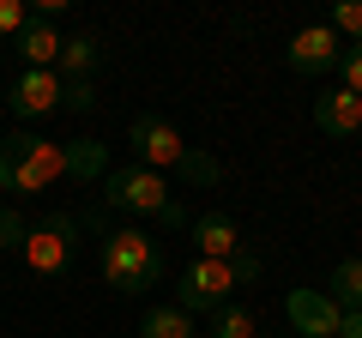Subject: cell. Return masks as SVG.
<instances>
[{"label": "cell", "instance_id": "cell-5", "mask_svg": "<svg viewBox=\"0 0 362 338\" xmlns=\"http://www.w3.org/2000/svg\"><path fill=\"white\" fill-rule=\"evenodd\" d=\"M73 230H78V223L66 218V211L42 218L37 230L25 235V260H30V272H42V278H61L66 266H73Z\"/></svg>", "mask_w": 362, "mask_h": 338}, {"label": "cell", "instance_id": "cell-6", "mask_svg": "<svg viewBox=\"0 0 362 338\" xmlns=\"http://www.w3.org/2000/svg\"><path fill=\"white\" fill-rule=\"evenodd\" d=\"M284 314L302 338H332L338 332V302L326 290H290L284 296Z\"/></svg>", "mask_w": 362, "mask_h": 338}, {"label": "cell", "instance_id": "cell-12", "mask_svg": "<svg viewBox=\"0 0 362 338\" xmlns=\"http://www.w3.org/2000/svg\"><path fill=\"white\" fill-rule=\"evenodd\" d=\"M13 49L25 54V61L37 66V73H54V61H61V30H54V25H42V18H30V25L13 37Z\"/></svg>", "mask_w": 362, "mask_h": 338}, {"label": "cell", "instance_id": "cell-24", "mask_svg": "<svg viewBox=\"0 0 362 338\" xmlns=\"http://www.w3.org/2000/svg\"><path fill=\"white\" fill-rule=\"evenodd\" d=\"M25 235H30V230H25V218H18L13 206H0V247H13V242L25 247Z\"/></svg>", "mask_w": 362, "mask_h": 338}, {"label": "cell", "instance_id": "cell-8", "mask_svg": "<svg viewBox=\"0 0 362 338\" xmlns=\"http://www.w3.org/2000/svg\"><path fill=\"white\" fill-rule=\"evenodd\" d=\"M338 54H344V42L332 37V25H302L290 37V66L296 73H332Z\"/></svg>", "mask_w": 362, "mask_h": 338}, {"label": "cell", "instance_id": "cell-2", "mask_svg": "<svg viewBox=\"0 0 362 338\" xmlns=\"http://www.w3.org/2000/svg\"><path fill=\"white\" fill-rule=\"evenodd\" d=\"M97 260H103L109 290H121V296H139V290H151L157 272H163V254H157V242H151L145 230H103Z\"/></svg>", "mask_w": 362, "mask_h": 338}, {"label": "cell", "instance_id": "cell-9", "mask_svg": "<svg viewBox=\"0 0 362 338\" xmlns=\"http://www.w3.org/2000/svg\"><path fill=\"white\" fill-rule=\"evenodd\" d=\"M49 109H61V73H37V66H25V73L13 78V115L37 121V115H49Z\"/></svg>", "mask_w": 362, "mask_h": 338}, {"label": "cell", "instance_id": "cell-4", "mask_svg": "<svg viewBox=\"0 0 362 338\" xmlns=\"http://www.w3.org/2000/svg\"><path fill=\"white\" fill-rule=\"evenodd\" d=\"M127 145H133V157H139V169H151V175L181 169V157H187V139H181L175 121H163V115H133Z\"/></svg>", "mask_w": 362, "mask_h": 338}, {"label": "cell", "instance_id": "cell-1", "mask_svg": "<svg viewBox=\"0 0 362 338\" xmlns=\"http://www.w3.org/2000/svg\"><path fill=\"white\" fill-rule=\"evenodd\" d=\"M259 272H266V266H259V254L247 242L235 247L230 260H194L187 272H181V284H175V308L181 314H218L223 302H230L242 284H254Z\"/></svg>", "mask_w": 362, "mask_h": 338}, {"label": "cell", "instance_id": "cell-17", "mask_svg": "<svg viewBox=\"0 0 362 338\" xmlns=\"http://www.w3.org/2000/svg\"><path fill=\"white\" fill-rule=\"evenodd\" d=\"M206 338H259V320H254V308H242V302H223V308L211 314Z\"/></svg>", "mask_w": 362, "mask_h": 338}, {"label": "cell", "instance_id": "cell-3", "mask_svg": "<svg viewBox=\"0 0 362 338\" xmlns=\"http://www.w3.org/2000/svg\"><path fill=\"white\" fill-rule=\"evenodd\" d=\"M103 199H109V206H121V211H145V218H163L169 230H187V211L169 199L163 175H151V169H139V163L109 169V175H103Z\"/></svg>", "mask_w": 362, "mask_h": 338}, {"label": "cell", "instance_id": "cell-16", "mask_svg": "<svg viewBox=\"0 0 362 338\" xmlns=\"http://www.w3.org/2000/svg\"><path fill=\"white\" fill-rule=\"evenodd\" d=\"M326 296H332L338 308H362V254H350V260L332 266V284H326Z\"/></svg>", "mask_w": 362, "mask_h": 338}, {"label": "cell", "instance_id": "cell-22", "mask_svg": "<svg viewBox=\"0 0 362 338\" xmlns=\"http://www.w3.org/2000/svg\"><path fill=\"white\" fill-rule=\"evenodd\" d=\"M338 73H344V91L362 97V42H350V49L338 54Z\"/></svg>", "mask_w": 362, "mask_h": 338}, {"label": "cell", "instance_id": "cell-11", "mask_svg": "<svg viewBox=\"0 0 362 338\" xmlns=\"http://www.w3.org/2000/svg\"><path fill=\"white\" fill-rule=\"evenodd\" d=\"M199 242V260H230L235 247H242V230H235V218H223V211H206V218L187 223Z\"/></svg>", "mask_w": 362, "mask_h": 338}, {"label": "cell", "instance_id": "cell-19", "mask_svg": "<svg viewBox=\"0 0 362 338\" xmlns=\"http://www.w3.org/2000/svg\"><path fill=\"white\" fill-rule=\"evenodd\" d=\"M175 175H181V182H194V187H211V182H223V163L211 151H194V145H187V157H181Z\"/></svg>", "mask_w": 362, "mask_h": 338}, {"label": "cell", "instance_id": "cell-23", "mask_svg": "<svg viewBox=\"0 0 362 338\" xmlns=\"http://www.w3.org/2000/svg\"><path fill=\"white\" fill-rule=\"evenodd\" d=\"M30 25V6L25 0H0V37H18Z\"/></svg>", "mask_w": 362, "mask_h": 338}, {"label": "cell", "instance_id": "cell-20", "mask_svg": "<svg viewBox=\"0 0 362 338\" xmlns=\"http://www.w3.org/2000/svg\"><path fill=\"white\" fill-rule=\"evenodd\" d=\"M332 37L338 42H362V0H338V6H332Z\"/></svg>", "mask_w": 362, "mask_h": 338}, {"label": "cell", "instance_id": "cell-10", "mask_svg": "<svg viewBox=\"0 0 362 338\" xmlns=\"http://www.w3.org/2000/svg\"><path fill=\"white\" fill-rule=\"evenodd\" d=\"M314 127L332 133V139H356V133H362V97L320 91V97H314Z\"/></svg>", "mask_w": 362, "mask_h": 338}, {"label": "cell", "instance_id": "cell-21", "mask_svg": "<svg viewBox=\"0 0 362 338\" xmlns=\"http://www.w3.org/2000/svg\"><path fill=\"white\" fill-rule=\"evenodd\" d=\"M61 109H73V115L97 109V85L90 78H61Z\"/></svg>", "mask_w": 362, "mask_h": 338}, {"label": "cell", "instance_id": "cell-15", "mask_svg": "<svg viewBox=\"0 0 362 338\" xmlns=\"http://www.w3.org/2000/svg\"><path fill=\"white\" fill-rule=\"evenodd\" d=\"M139 338H194V314H181L175 302H163V308H151L139 320Z\"/></svg>", "mask_w": 362, "mask_h": 338}, {"label": "cell", "instance_id": "cell-25", "mask_svg": "<svg viewBox=\"0 0 362 338\" xmlns=\"http://www.w3.org/2000/svg\"><path fill=\"white\" fill-rule=\"evenodd\" d=\"M332 338H362V308H338V332Z\"/></svg>", "mask_w": 362, "mask_h": 338}, {"label": "cell", "instance_id": "cell-7", "mask_svg": "<svg viewBox=\"0 0 362 338\" xmlns=\"http://www.w3.org/2000/svg\"><path fill=\"white\" fill-rule=\"evenodd\" d=\"M0 145H6V151H13L18 157V163H25L30 169V175H42V182H61V175H66V145H54V139H42V133H6V139H0Z\"/></svg>", "mask_w": 362, "mask_h": 338}, {"label": "cell", "instance_id": "cell-13", "mask_svg": "<svg viewBox=\"0 0 362 338\" xmlns=\"http://www.w3.org/2000/svg\"><path fill=\"white\" fill-rule=\"evenodd\" d=\"M97 61H103V42L90 37V30H78V37H61V61H54V73H61V78H90Z\"/></svg>", "mask_w": 362, "mask_h": 338}, {"label": "cell", "instance_id": "cell-18", "mask_svg": "<svg viewBox=\"0 0 362 338\" xmlns=\"http://www.w3.org/2000/svg\"><path fill=\"white\" fill-rule=\"evenodd\" d=\"M0 187H6V194H42L49 182H42V175H30V169L18 163L6 145H0Z\"/></svg>", "mask_w": 362, "mask_h": 338}, {"label": "cell", "instance_id": "cell-14", "mask_svg": "<svg viewBox=\"0 0 362 338\" xmlns=\"http://www.w3.org/2000/svg\"><path fill=\"white\" fill-rule=\"evenodd\" d=\"M66 175H73V182H103L109 175V151L97 139H66Z\"/></svg>", "mask_w": 362, "mask_h": 338}]
</instances>
